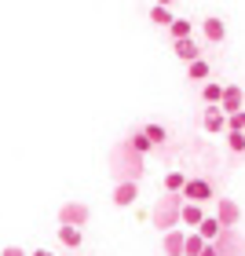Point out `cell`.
<instances>
[{"instance_id":"obj_1","label":"cell","mask_w":245,"mask_h":256,"mask_svg":"<svg viewBox=\"0 0 245 256\" xmlns=\"http://www.w3.org/2000/svg\"><path fill=\"white\" fill-rule=\"evenodd\" d=\"M180 208H183V198H180V194H168V198H161V202L154 205V212H150L154 227H161V230H172V227H180Z\"/></svg>"},{"instance_id":"obj_2","label":"cell","mask_w":245,"mask_h":256,"mask_svg":"<svg viewBox=\"0 0 245 256\" xmlns=\"http://www.w3.org/2000/svg\"><path fill=\"white\" fill-rule=\"evenodd\" d=\"M114 165H118L114 172H121V180H132L136 183L139 176H143V154H136L128 143H121L118 150H114Z\"/></svg>"},{"instance_id":"obj_3","label":"cell","mask_w":245,"mask_h":256,"mask_svg":"<svg viewBox=\"0 0 245 256\" xmlns=\"http://www.w3.org/2000/svg\"><path fill=\"white\" fill-rule=\"evenodd\" d=\"M88 216H92V208L84 202H66L59 208V227H84Z\"/></svg>"},{"instance_id":"obj_4","label":"cell","mask_w":245,"mask_h":256,"mask_svg":"<svg viewBox=\"0 0 245 256\" xmlns=\"http://www.w3.org/2000/svg\"><path fill=\"white\" fill-rule=\"evenodd\" d=\"M180 198L183 202H194V205H205V202H212V187H208L205 180H186Z\"/></svg>"},{"instance_id":"obj_5","label":"cell","mask_w":245,"mask_h":256,"mask_svg":"<svg viewBox=\"0 0 245 256\" xmlns=\"http://www.w3.org/2000/svg\"><path fill=\"white\" fill-rule=\"evenodd\" d=\"M216 220H220V227H238V220H242L238 202H230V198H216Z\"/></svg>"},{"instance_id":"obj_6","label":"cell","mask_w":245,"mask_h":256,"mask_svg":"<svg viewBox=\"0 0 245 256\" xmlns=\"http://www.w3.org/2000/svg\"><path fill=\"white\" fill-rule=\"evenodd\" d=\"M136 198H139V187L132 180H118V187H114V205H121V208H128V205H136Z\"/></svg>"},{"instance_id":"obj_7","label":"cell","mask_w":245,"mask_h":256,"mask_svg":"<svg viewBox=\"0 0 245 256\" xmlns=\"http://www.w3.org/2000/svg\"><path fill=\"white\" fill-rule=\"evenodd\" d=\"M183 238H186V230H180V227L165 230V238H161V249H165V256H183Z\"/></svg>"},{"instance_id":"obj_8","label":"cell","mask_w":245,"mask_h":256,"mask_svg":"<svg viewBox=\"0 0 245 256\" xmlns=\"http://www.w3.org/2000/svg\"><path fill=\"white\" fill-rule=\"evenodd\" d=\"M220 110H224V114L242 110V88H238V84H224V96H220Z\"/></svg>"},{"instance_id":"obj_9","label":"cell","mask_w":245,"mask_h":256,"mask_svg":"<svg viewBox=\"0 0 245 256\" xmlns=\"http://www.w3.org/2000/svg\"><path fill=\"white\" fill-rule=\"evenodd\" d=\"M202 124H205V132H227V114L220 110V106H208L205 118H202Z\"/></svg>"},{"instance_id":"obj_10","label":"cell","mask_w":245,"mask_h":256,"mask_svg":"<svg viewBox=\"0 0 245 256\" xmlns=\"http://www.w3.org/2000/svg\"><path fill=\"white\" fill-rule=\"evenodd\" d=\"M202 220H205V208L202 205H194V202H183V208H180V224L183 227H198V224H202Z\"/></svg>"},{"instance_id":"obj_11","label":"cell","mask_w":245,"mask_h":256,"mask_svg":"<svg viewBox=\"0 0 245 256\" xmlns=\"http://www.w3.org/2000/svg\"><path fill=\"white\" fill-rule=\"evenodd\" d=\"M172 48H176V59L183 62H194V59H202V48L190 40V37H183V40H172Z\"/></svg>"},{"instance_id":"obj_12","label":"cell","mask_w":245,"mask_h":256,"mask_svg":"<svg viewBox=\"0 0 245 256\" xmlns=\"http://www.w3.org/2000/svg\"><path fill=\"white\" fill-rule=\"evenodd\" d=\"M202 30H205V40H208V44H220V40L227 37L224 18H216V15H212V18H205V22H202Z\"/></svg>"},{"instance_id":"obj_13","label":"cell","mask_w":245,"mask_h":256,"mask_svg":"<svg viewBox=\"0 0 245 256\" xmlns=\"http://www.w3.org/2000/svg\"><path fill=\"white\" fill-rule=\"evenodd\" d=\"M194 230H198V234H202L205 242H216V238H220V230H224V227H220V220H216V216H205V220H202V224H198Z\"/></svg>"},{"instance_id":"obj_14","label":"cell","mask_w":245,"mask_h":256,"mask_svg":"<svg viewBox=\"0 0 245 256\" xmlns=\"http://www.w3.org/2000/svg\"><path fill=\"white\" fill-rule=\"evenodd\" d=\"M202 249H205V238L198 234V230H190V234L183 238V256H198Z\"/></svg>"},{"instance_id":"obj_15","label":"cell","mask_w":245,"mask_h":256,"mask_svg":"<svg viewBox=\"0 0 245 256\" xmlns=\"http://www.w3.org/2000/svg\"><path fill=\"white\" fill-rule=\"evenodd\" d=\"M80 238H84V234H80V227H59V242H62L66 249H77Z\"/></svg>"},{"instance_id":"obj_16","label":"cell","mask_w":245,"mask_h":256,"mask_svg":"<svg viewBox=\"0 0 245 256\" xmlns=\"http://www.w3.org/2000/svg\"><path fill=\"white\" fill-rule=\"evenodd\" d=\"M220 96H224V84H216V80H205V88H202V99L208 102V106H220Z\"/></svg>"},{"instance_id":"obj_17","label":"cell","mask_w":245,"mask_h":256,"mask_svg":"<svg viewBox=\"0 0 245 256\" xmlns=\"http://www.w3.org/2000/svg\"><path fill=\"white\" fill-rule=\"evenodd\" d=\"M168 33H172V40H183V37H190V33H194V22H186V18H172Z\"/></svg>"},{"instance_id":"obj_18","label":"cell","mask_w":245,"mask_h":256,"mask_svg":"<svg viewBox=\"0 0 245 256\" xmlns=\"http://www.w3.org/2000/svg\"><path fill=\"white\" fill-rule=\"evenodd\" d=\"M172 8H161V4H154L150 8V22H154V26H172Z\"/></svg>"},{"instance_id":"obj_19","label":"cell","mask_w":245,"mask_h":256,"mask_svg":"<svg viewBox=\"0 0 245 256\" xmlns=\"http://www.w3.org/2000/svg\"><path fill=\"white\" fill-rule=\"evenodd\" d=\"M186 77H190V80H208V62H205V59L186 62Z\"/></svg>"},{"instance_id":"obj_20","label":"cell","mask_w":245,"mask_h":256,"mask_svg":"<svg viewBox=\"0 0 245 256\" xmlns=\"http://www.w3.org/2000/svg\"><path fill=\"white\" fill-rule=\"evenodd\" d=\"M128 146H132L136 154H146V150H154V143H150V139L143 136V128H139V132H136L132 139H128Z\"/></svg>"},{"instance_id":"obj_21","label":"cell","mask_w":245,"mask_h":256,"mask_svg":"<svg viewBox=\"0 0 245 256\" xmlns=\"http://www.w3.org/2000/svg\"><path fill=\"white\" fill-rule=\"evenodd\" d=\"M183 183H186L183 172H168V176H165V190H168V194H180V190H183Z\"/></svg>"},{"instance_id":"obj_22","label":"cell","mask_w":245,"mask_h":256,"mask_svg":"<svg viewBox=\"0 0 245 256\" xmlns=\"http://www.w3.org/2000/svg\"><path fill=\"white\" fill-rule=\"evenodd\" d=\"M143 136H146V139H150L154 146H158V143H165V139H168V132H165L161 124H146V128H143Z\"/></svg>"},{"instance_id":"obj_23","label":"cell","mask_w":245,"mask_h":256,"mask_svg":"<svg viewBox=\"0 0 245 256\" xmlns=\"http://www.w3.org/2000/svg\"><path fill=\"white\" fill-rule=\"evenodd\" d=\"M227 132H245V110L227 114Z\"/></svg>"},{"instance_id":"obj_24","label":"cell","mask_w":245,"mask_h":256,"mask_svg":"<svg viewBox=\"0 0 245 256\" xmlns=\"http://www.w3.org/2000/svg\"><path fill=\"white\" fill-rule=\"evenodd\" d=\"M227 146L234 150V154H242L245 150V132H227Z\"/></svg>"},{"instance_id":"obj_25","label":"cell","mask_w":245,"mask_h":256,"mask_svg":"<svg viewBox=\"0 0 245 256\" xmlns=\"http://www.w3.org/2000/svg\"><path fill=\"white\" fill-rule=\"evenodd\" d=\"M0 256H30V252L18 249V246H8V249H0Z\"/></svg>"},{"instance_id":"obj_26","label":"cell","mask_w":245,"mask_h":256,"mask_svg":"<svg viewBox=\"0 0 245 256\" xmlns=\"http://www.w3.org/2000/svg\"><path fill=\"white\" fill-rule=\"evenodd\" d=\"M198 256H220V249L212 246V242H205V249H202V252H198Z\"/></svg>"},{"instance_id":"obj_27","label":"cell","mask_w":245,"mask_h":256,"mask_svg":"<svg viewBox=\"0 0 245 256\" xmlns=\"http://www.w3.org/2000/svg\"><path fill=\"white\" fill-rule=\"evenodd\" d=\"M30 256H55V252H48V249H37V252H30Z\"/></svg>"},{"instance_id":"obj_28","label":"cell","mask_w":245,"mask_h":256,"mask_svg":"<svg viewBox=\"0 0 245 256\" xmlns=\"http://www.w3.org/2000/svg\"><path fill=\"white\" fill-rule=\"evenodd\" d=\"M158 4H161V8H172V4H176V0H158Z\"/></svg>"}]
</instances>
